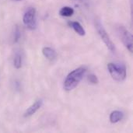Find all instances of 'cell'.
<instances>
[{"mask_svg": "<svg viewBox=\"0 0 133 133\" xmlns=\"http://www.w3.org/2000/svg\"><path fill=\"white\" fill-rule=\"evenodd\" d=\"M87 72L85 67H79L72 71L65 78L63 84L64 90L65 91H71L74 90L83 79Z\"/></svg>", "mask_w": 133, "mask_h": 133, "instance_id": "cell-1", "label": "cell"}, {"mask_svg": "<svg viewBox=\"0 0 133 133\" xmlns=\"http://www.w3.org/2000/svg\"><path fill=\"white\" fill-rule=\"evenodd\" d=\"M124 118V114L123 112L120 111H114L111 113L110 115V122L112 124H115L122 121Z\"/></svg>", "mask_w": 133, "mask_h": 133, "instance_id": "cell-8", "label": "cell"}, {"mask_svg": "<svg viewBox=\"0 0 133 133\" xmlns=\"http://www.w3.org/2000/svg\"><path fill=\"white\" fill-rule=\"evenodd\" d=\"M42 104H43V101H42V100L39 99V100L36 101L32 105H30V106L28 108V109L25 111L23 116H24L25 118H28V117L32 116L33 115H34V114L41 108Z\"/></svg>", "mask_w": 133, "mask_h": 133, "instance_id": "cell-6", "label": "cell"}, {"mask_svg": "<svg viewBox=\"0 0 133 133\" xmlns=\"http://www.w3.org/2000/svg\"><path fill=\"white\" fill-rule=\"evenodd\" d=\"M88 81L91 83V84H97L99 83V79L97 78V76L94 74H90L88 76Z\"/></svg>", "mask_w": 133, "mask_h": 133, "instance_id": "cell-13", "label": "cell"}, {"mask_svg": "<svg viewBox=\"0 0 133 133\" xmlns=\"http://www.w3.org/2000/svg\"><path fill=\"white\" fill-rule=\"evenodd\" d=\"M23 21L24 25L30 30H34L37 28V16L36 9L34 8H30L23 15Z\"/></svg>", "mask_w": 133, "mask_h": 133, "instance_id": "cell-5", "label": "cell"}, {"mask_svg": "<svg viewBox=\"0 0 133 133\" xmlns=\"http://www.w3.org/2000/svg\"><path fill=\"white\" fill-rule=\"evenodd\" d=\"M13 65L16 69H20L22 67V57L20 54L16 53L14 56L13 59Z\"/></svg>", "mask_w": 133, "mask_h": 133, "instance_id": "cell-11", "label": "cell"}, {"mask_svg": "<svg viewBox=\"0 0 133 133\" xmlns=\"http://www.w3.org/2000/svg\"><path fill=\"white\" fill-rule=\"evenodd\" d=\"M118 34L126 48L130 51H133V39L132 34L123 26H118L117 29Z\"/></svg>", "mask_w": 133, "mask_h": 133, "instance_id": "cell-4", "label": "cell"}, {"mask_svg": "<svg viewBox=\"0 0 133 133\" xmlns=\"http://www.w3.org/2000/svg\"><path fill=\"white\" fill-rule=\"evenodd\" d=\"M16 1H20V0H16Z\"/></svg>", "mask_w": 133, "mask_h": 133, "instance_id": "cell-14", "label": "cell"}, {"mask_svg": "<svg viewBox=\"0 0 133 133\" xmlns=\"http://www.w3.org/2000/svg\"><path fill=\"white\" fill-rule=\"evenodd\" d=\"M95 26H96V30L99 34V36L101 37V40L103 41V42L104 43V44L107 46V48L112 52H115L116 48H115V45L113 43V41H111L109 34L107 33L106 30L104 29V27L103 26L100 20H96L95 22Z\"/></svg>", "mask_w": 133, "mask_h": 133, "instance_id": "cell-3", "label": "cell"}, {"mask_svg": "<svg viewBox=\"0 0 133 133\" xmlns=\"http://www.w3.org/2000/svg\"><path fill=\"white\" fill-rule=\"evenodd\" d=\"M42 53L44 55V56L50 60V61H54L56 58H57V54L55 52V51L49 47H45L42 49Z\"/></svg>", "mask_w": 133, "mask_h": 133, "instance_id": "cell-7", "label": "cell"}, {"mask_svg": "<svg viewBox=\"0 0 133 133\" xmlns=\"http://www.w3.org/2000/svg\"><path fill=\"white\" fill-rule=\"evenodd\" d=\"M69 25L75 30V32L78 34L79 36H84L86 34V31L84 28L82 26V25L79 22H70Z\"/></svg>", "mask_w": 133, "mask_h": 133, "instance_id": "cell-9", "label": "cell"}, {"mask_svg": "<svg viewBox=\"0 0 133 133\" xmlns=\"http://www.w3.org/2000/svg\"><path fill=\"white\" fill-rule=\"evenodd\" d=\"M21 37V31L19 28L16 26L14 29V33H13V41L15 43L18 42Z\"/></svg>", "mask_w": 133, "mask_h": 133, "instance_id": "cell-12", "label": "cell"}, {"mask_svg": "<svg viewBox=\"0 0 133 133\" xmlns=\"http://www.w3.org/2000/svg\"><path fill=\"white\" fill-rule=\"evenodd\" d=\"M108 69L111 77L118 82L124 81L127 76L126 68L123 64L119 63H109L108 65Z\"/></svg>", "mask_w": 133, "mask_h": 133, "instance_id": "cell-2", "label": "cell"}, {"mask_svg": "<svg viewBox=\"0 0 133 133\" xmlns=\"http://www.w3.org/2000/svg\"><path fill=\"white\" fill-rule=\"evenodd\" d=\"M73 13H74V9L69 6H64L59 11V14L62 16H65V17L71 16L73 15Z\"/></svg>", "mask_w": 133, "mask_h": 133, "instance_id": "cell-10", "label": "cell"}]
</instances>
